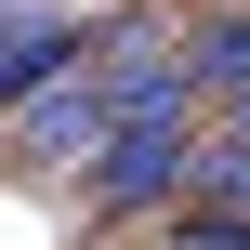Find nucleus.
<instances>
[{"label": "nucleus", "instance_id": "1", "mask_svg": "<svg viewBox=\"0 0 250 250\" xmlns=\"http://www.w3.org/2000/svg\"><path fill=\"white\" fill-rule=\"evenodd\" d=\"M13 145H26V158H105V145H119V79H105V66H66L53 92L13 105Z\"/></svg>", "mask_w": 250, "mask_h": 250}, {"label": "nucleus", "instance_id": "2", "mask_svg": "<svg viewBox=\"0 0 250 250\" xmlns=\"http://www.w3.org/2000/svg\"><path fill=\"white\" fill-rule=\"evenodd\" d=\"M185 158H198V132L185 119H132L105 158H92V198L105 211H145V198H185Z\"/></svg>", "mask_w": 250, "mask_h": 250}, {"label": "nucleus", "instance_id": "3", "mask_svg": "<svg viewBox=\"0 0 250 250\" xmlns=\"http://www.w3.org/2000/svg\"><path fill=\"white\" fill-rule=\"evenodd\" d=\"M79 66V26H53L40 0H0V105H26V92H53Z\"/></svg>", "mask_w": 250, "mask_h": 250}, {"label": "nucleus", "instance_id": "4", "mask_svg": "<svg viewBox=\"0 0 250 250\" xmlns=\"http://www.w3.org/2000/svg\"><path fill=\"white\" fill-rule=\"evenodd\" d=\"M171 66H185V92H224V105H237V92H250V26H224V13H211Z\"/></svg>", "mask_w": 250, "mask_h": 250}, {"label": "nucleus", "instance_id": "5", "mask_svg": "<svg viewBox=\"0 0 250 250\" xmlns=\"http://www.w3.org/2000/svg\"><path fill=\"white\" fill-rule=\"evenodd\" d=\"M185 198H211V224H250V145L237 132H211V145L185 158Z\"/></svg>", "mask_w": 250, "mask_h": 250}, {"label": "nucleus", "instance_id": "6", "mask_svg": "<svg viewBox=\"0 0 250 250\" xmlns=\"http://www.w3.org/2000/svg\"><path fill=\"white\" fill-rule=\"evenodd\" d=\"M185 250H250V224H211V211H198V224H185Z\"/></svg>", "mask_w": 250, "mask_h": 250}, {"label": "nucleus", "instance_id": "7", "mask_svg": "<svg viewBox=\"0 0 250 250\" xmlns=\"http://www.w3.org/2000/svg\"><path fill=\"white\" fill-rule=\"evenodd\" d=\"M224 132H237V145H250V92H237V105H224Z\"/></svg>", "mask_w": 250, "mask_h": 250}]
</instances>
